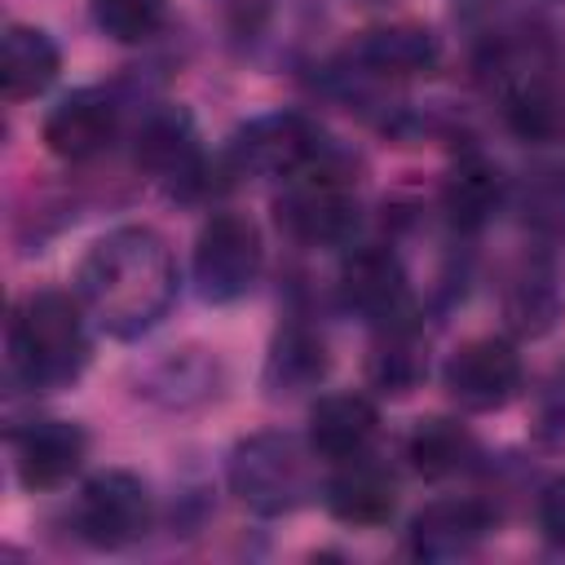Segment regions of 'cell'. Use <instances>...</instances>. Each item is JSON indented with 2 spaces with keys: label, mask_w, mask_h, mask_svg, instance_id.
<instances>
[{
  "label": "cell",
  "mask_w": 565,
  "mask_h": 565,
  "mask_svg": "<svg viewBox=\"0 0 565 565\" xmlns=\"http://www.w3.org/2000/svg\"><path fill=\"white\" fill-rule=\"evenodd\" d=\"M79 291L115 331L146 327L172 291V265L163 243L150 230H119L102 238L79 265Z\"/></svg>",
  "instance_id": "6da1fadb"
},
{
  "label": "cell",
  "mask_w": 565,
  "mask_h": 565,
  "mask_svg": "<svg viewBox=\"0 0 565 565\" xmlns=\"http://www.w3.org/2000/svg\"><path fill=\"white\" fill-rule=\"evenodd\" d=\"M481 525L486 521H481V512L472 503H437V508L415 516V543L424 552H433L437 539H450V547H463V539L481 534Z\"/></svg>",
  "instance_id": "2e32d148"
},
{
  "label": "cell",
  "mask_w": 565,
  "mask_h": 565,
  "mask_svg": "<svg viewBox=\"0 0 565 565\" xmlns=\"http://www.w3.org/2000/svg\"><path fill=\"white\" fill-rule=\"evenodd\" d=\"M287 225L305 238H335L349 225V203H344V181L331 172L305 177L291 199H287Z\"/></svg>",
  "instance_id": "8fae6325"
},
{
  "label": "cell",
  "mask_w": 565,
  "mask_h": 565,
  "mask_svg": "<svg viewBox=\"0 0 565 565\" xmlns=\"http://www.w3.org/2000/svg\"><path fill=\"white\" fill-rule=\"evenodd\" d=\"M79 534L102 543V547H124L132 543L146 521H150V499L146 486L132 472H102L84 486L79 508H75Z\"/></svg>",
  "instance_id": "3957f363"
},
{
  "label": "cell",
  "mask_w": 565,
  "mask_h": 565,
  "mask_svg": "<svg viewBox=\"0 0 565 565\" xmlns=\"http://www.w3.org/2000/svg\"><path fill=\"white\" fill-rule=\"evenodd\" d=\"M163 9H168V0H93L97 26L124 44L154 35L163 22Z\"/></svg>",
  "instance_id": "9a60e30c"
},
{
  "label": "cell",
  "mask_w": 565,
  "mask_h": 565,
  "mask_svg": "<svg viewBox=\"0 0 565 565\" xmlns=\"http://www.w3.org/2000/svg\"><path fill=\"white\" fill-rule=\"evenodd\" d=\"M199 282L212 300H230L238 291L252 287L256 269H260V234L252 221L243 216H216L203 238H199V256H194Z\"/></svg>",
  "instance_id": "277c9868"
},
{
  "label": "cell",
  "mask_w": 565,
  "mask_h": 565,
  "mask_svg": "<svg viewBox=\"0 0 565 565\" xmlns=\"http://www.w3.org/2000/svg\"><path fill=\"white\" fill-rule=\"evenodd\" d=\"M84 433L66 419H40L13 433V468L26 490H53L62 486L79 459H84Z\"/></svg>",
  "instance_id": "8992f818"
},
{
  "label": "cell",
  "mask_w": 565,
  "mask_h": 565,
  "mask_svg": "<svg viewBox=\"0 0 565 565\" xmlns=\"http://www.w3.org/2000/svg\"><path fill=\"white\" fill-rule=\"evenodd\" d=\"M375 433V406L358 393H335V397H322L313 406V450L327 455V459H349V455H362V446L371 441Z\"/></svg>",
  "instance_id": "30bf717a"
},
{
  "label": "cell",
  "mask_w": 565,
  "mask_h": 565,
  "mask_svg": "<svg viewBox=\"0 0 565 565\" xmlns=\"http://www.w3.org/2000/svg\"><path fill=\"white\" fill-rule=\"evenodd\" d=\"M539 521H543L547 539L565 543V481L547 486V494H543V503H539Z\"/></svg>",
  "instance_id": "d6986e66"
},
{
  "label": "cell",
  "mask_w": 565,
  "mask_h": 565,
  "mask_svg": "<svg viewBox=\"0 0 565 565\" xmlns=\"http://www.w3.org/2000/svg\"><path fill=\"white\" fill-rule=\"evenodd\" d=\"M234 481L243 490V499L278 508L291 490H296V455L291 441H274V455H260V441H252L238 463H234Z\"/></svg>",
  "instance_id": "7c38bea8"
},
{
  "label": "cell",
  "mask_w": 565,
  "mask_h": 565,
  "mask_svg": "<svg viewBox=\"0 0 565 565\" xmlns=\"http://www.w3.org/2000/svg\"><path fill=\"white\" fill-rule=\"evenodd\" d=\"M79 309L62 291H35L13 309L9 322V371L26 388H57L84 366Z\"/></svg>",
  "instance_id": "7a4b0ae2"
},
{
  "label": "cell",
  "mask_w": 565,
  "mask_h": 565,
  "mask_svg": "<svg viewBox=\"0 0 565 565\" xmlns=\"http://www.w3.org/2000/svg\"><path fill=\"white\" fill-rule=\"evenodd\" d=\"M344 468L331 477V486H327V503H331V512L340 516V521H353V525H375V521H384L388 512H393V477L380 468V463H371V459H358V455H349V459H340Z\"/></svg>",
  "instance_id": "9c48e42d"
},
{
  "label": "cell",
  "mask_w": 565,
  "mask_h": 565,
  "mask_svg": "<svg viewBox=\"0 0 565 565\" xmlns=\"http://www.w3.org/2000/svg\"><path fill=\"white\" fill-rule=\"evenodd\" d=\"M472 450V437L450 424V419H424L415 433H411V459L424 477H446L455 472Z\"/></svg>",
  "instance_id": "5bb4252c"
},
{
  "label": "cell",
  "mask_w": 565,
  "mask_h": 565,
  "mask_svg": "<svg viewBox=\"0 0 565 565\" xmlns=\"http://www.w3.org/2000/svg\"><path fill=\"white\" fill-rule=\"evenodd\" d=\"M115 137V106L102 93H75L44 119V141L62 159H88Z\"/></svg>",
  "instance_id": "52a82bcc"
},
{
  "label": "cell",
  "mask_w": 565,
  "mask_h": 565,
  "mask_svg": "<svg viewBox=\"0 0 565 565\" xmlns=\"http://www.w3.org/2000/svg\"><path fill=\"white\" fill-rule=\"evenodd\" d=\"M57 79V49L35 26H9L0 44V84L9 102H26Z\"/></svg>",
  "instance_id": "ba28073f"
},
{
  "label": "cell",
  "mask_w": 565,
  "mask_h": 565,
  "mask_svg": "<svg viewBox=\"0 0 565 565\" xmlns=\"http://www.w3.org/2000/svg\"><path fill=\"white\" fill-rule=\"evenodd\" d=\"M494 199H499L494 172H486V168H463V172H455V181H450V207H455V216L481 221Z\"/></svg>",
  "instance_id": "ac0fdd59"
},
{
  "label": "cell",
  "mask_w": 565,
  "mask_h": 565,
  "mask_svg": "<svg viewBox=\"0 0 565 565\" xmlns=\"http://www.w3.org/2000/svg\"><path fill=\"white\" fill-rule=\"evenodd\" d=\"M521 384V362L512 353L508 340H468L463 349H455V358L446 362V388L463 411H490L503 406L512 397V388Z\"/></svg>",
  "instance_id": "5b68a950"
},
{
  "label": "cell",
  "mask_w": 565,
  "mask_h": 565,
  "mask_svg": "<svg viewBox=\"0 0 565 565\" xmlns=\"http://www.w3.org/2000/svg\"><path fill=\"white\" fill-rule=\"evenodd\" d=\"M366 53H371L380 66H388V71H424V66L437 57L428 31H411V26L375 31V35L366 40Z\"/></svg>",
  "instance_id": "e0dca14e"
},
{
  "label": "cell",
  "mask_w": 565,
  "mask_h": 565,
  "mask_svg": "<svg viewBox=\"0 0 565 565\" xmlns=\"http://www.w3.org/2000/svg\"><path fill=\"white\" fill-rule=\"evenodd\" d=\"M344 291H349V305L358 309L393 313V305L402 300V269L388 252H358L344 265Z\"/></svg>",
  "instance_id": "4fadbf2b"
}]
</instances>
